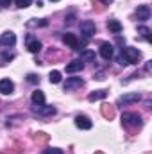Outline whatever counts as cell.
<instances>
[{"label":"cell","instance_id":"6da1fadb","mask_svg":"<svg viewBox=\"0 0 152 154\" xmlns=\"http://www.w3.org/2000/svg\"><path fill=\"white\" fill-rule=\"evenodd\" d=\"M140 57H141V52L138 48H132V47L122 48V61L125 65H134V63L140 61Z\"/></svg>","mask_w":152,"mask_h":154},{"label":"cell","instance_id":"7a4b0ae2","mask_svg":"<svg viewBox=\"0 0 152 154\" xmlns=\"http://www.w3.org/2000/svg\"><path fill=\"white\" fill-rule=\"evenodd\" d=\"M122 124L127 127H141V116L138 113H123L122 115Z\"/></svg>","mask_w":152,"mask_h":154},{"label":"cell","instance_id":"3957f363","mask_svg":"<svg viewBox=\"0 0 152 154\" xmlns=\"http://www.w3.org/2000/svg\"><path fill=\"white\" fill-rule=\"evenodd\" d=\"M95 31H97V27H95V23L91 22V20H84V22H81V32L84 34V38H91L93 34H95Z\"/></svg>","mask_w":152,"mask_h":154},{"label":"cell","instance_id":"277c9868","mask_svg":"<svg viewBox=\"0 0 152 154\" xmlns=\"http://www.w3.org/2000/svg\"><path fill=\"white\" fill-rule=\"evenodd\" d=\"M25 41H27V48H29V52L36 54V52H39V50H41V41H39L36 36H32V34H27Z\"/></svg>","mask_w":152,"mask_h":154},{"label":"cell","instance_id":"5b68a950","mask_svg":"<svg viewBox=\"0 0 152 154\" xmlns=\"http://www.w3.org/2000/svg\"><path fill=\"white\" fill-rule=\"evenodd\" d=\"M63 41H65L70 48H74V50H79V48L82 47V43L79 41V38H77L75 34H72V32H66V34L63 36Z\"/></svg>","mask_w":152,"mask_h":154},{"label":"cell","instance_id":"8992f818","mask_svg":"<svg viewBox=\"0 0 152 154\" xmlns=\"http://www.w3.org/2000/svg\"><path fill=\"white\" fill-rule=\"evenodd\" d=\"M82 86V79L81 77H68L66 82H65V91H72L75 88H81Z\"/></svg>","mask_w":152,"mask_h":154},{"label":"cell","instance_id":"52a82bcc","mask_svg":"<svg viewBox=\"0 0 152 154\" xmlns=\"http://www.w3.org/2000/svg\"><path fill=\"white\" fill-rule=\"evenodd\" d=\"M14 91V84H13V81H9V79H2L0 81V93L2 95H11Z\"/></svg>","mask_w":152,"mask_h":154},{"label":"cell","instance_id":"ba28073f","mask_svg":"<svg viewBox=\"0 0 152 154\" xmlns=\"http://www.w3.org/2000/svg\"><path fill=\"white\" fill-rule=\"evenodd\" d=\"M75 125L77 127H79V129H84V131H88V129H91V127H93V124H91V120H90V118H88V116H77L75 118Z\"/></svg>","mask_w":152,"mask_h":154},{"label":"cell","instance_id":"9c48e42d","mask_svg":"<svg viewBox=\"0 0 152 154\" xmlns=\"http://www.w3.org/2000/svg\"><path fill=\"white\" fill-rule=\"evenodd\" d=\"M136 16H138L140 22L149 20V18H150V7H149V5H140L138 11H136Z\"/></svg>","mask_w":152,"mask_h":154},{"label":"cell","instance_id":"30bf717a","mask_svg":"<svg viewBox=\"0 0 152 154\" xmlns=\"http://www.w3.org/2000/svg\"><path fill=\"white\" fill-rule=\"evenodd\" d=\"M99 52H100V56L104 59H111L113 57V45L111 43H102L100 48H99Z\"/></svg>","mask_w":152,"mask_h":154},{"label":"cell","instance_id":"8fae6325","mask_svg":"<svg viewBox=\"0 0 152 154\" xmlns=\"http://www.w3.org/2000/svg\"><path fill=\"white\" fill-rule=\"evenodd\" d=\"M100 113H102V116L106 120H113L114 118V106H111V104H102L100 106Z\"/></svg>","mask_w":152,"mask_h":154},{"label":"cell","instance_id":"7c38bea8","mask_svg":"<svg viewBox=\"0 0 152 154\" xmlns=\"http://www.w3.org/2000/svg\"><path fill=\"white\" fill-rule=\"evenodd\" d=\"M108 97V91L106 90H95V91H91L90 95H88V100L90 102H97V100H102V99H106Z\"/></svg>","mask_w":152,"mask_h":154},{"label":"cell","instance_id":"4fadbf2b","mask_svg":"<svg viewBox=\"0 0 152 154\" xmlns=\"http://www.w3.org/2000/svg\"><path fill=\"white\" fill-rule=\"evenodd\" d=\"M0 43H2V45H7V47H9V45L13 47V45L16 43V36H14V32H11V31L4 32L2 38H0Z\"/></svg>","mask_w":152,"mask_h":154},{"label":"cell","instance_id":"5bb4252c","mask_svg":"<svg viewBox=\"0 0 152 154\" xmlns=\"http://www.w3.org/2000/svg\"><path fill=\"white\" fill-rule=\"evenodd\" d=\"M140 99H141L140 93H125V95L120 97V102H123V104H132V102H138Z\"/></svg>","mask_w":152,"mask_h":154},{"label":"cell","instance_id":"9a60e30c","mask_svg":"<svg viewBox=\"0 0 152 154\" xmlns=\"http://www.w3.org/2000/svg\"><path fill=\"white\" fill-rule=\"evenodd\" d=\"M82 68H84V63H82L81 59H75V61H72V63H68V65H66V72H68V74L81 72Z\"/></svg>","mask_w":152,"mask_h":154},{"label":"cell","instance_id":"2e32d148","mask_svg":"<svg viewBox=\"0 0 152 154\" xmlns=\"http://www.w3.org/2000/svg\"><path fill=\"white\" fill-rule=\"evenodd\" d=\"M32 102L34 104H38V106H43L45 104V93L41 91V90H36V91H32Z\"/></svg>","mask_w":152,"mask_h":154},{"label":"cell","instance_id":"e0dca14e","mask_svg":"<svg viewBox=\"0 0 152 154\" xmlns=\"http://www.w3.org/2000/svg\"><path fill=\"white\" fill-rule=\"evenodd\" d=\"M108 29L113 32V34H120L122 32V23L118 20H109L108 22Z\"/></svg>","mask_w":152,"mask_h":154},{"label":"cell","instance_id":"ac0fdd59","mask_svg":"<svg viewBox=\"0 0 152 154\" xmlns=\"http://www.w3.org/2000/svg\"><path fill=\"white\" fill-rule=\"evenodd\" d=\"M138 34H141V38L145 41H152V36H150V29L145 27V25H140L138 27Z\"/></svg>","mask_w":152,"mask_h":154},{"label":"cell","instance_id":"d6986e66","mask_svg":"<svg viewBox=\"0 0 152 154\" xmlns=\"http://www.w3.org/2000/svg\"><path fill=\"white\" fill-rule=\"evenodd\" d=\"M38 113L39 115H43V116L54 115V113H56V108H54V106H43V108H39L38 109Z\"/></svg>","mask_w":152,"mask_h":154},{"label":"cell","instance_id":"ffe728a7","mask_svg":"<svg viewBox=\"0 0 152 154\" xmlns=\"http://www.w3.org/2000/svg\"><path fill=\"white\" fill-rule=\"evenodd\" d=\"M95 59V52L93 50H82L81 52V61H93Z\"/></svg>","mask_w":152,"mask_h":154},{"label":"cell","instance_id":"44dd1931","mask_svg":"<svg viewBox=\"0 0 152 154\" xmlns=\"http://www.w3.org/2000/svg\"><path fill=\"white\" fill-rule=\"evenodd\" d=\"M34 140H36L38 143H47V142L50 140V136H48L47 133H43V131H39V133H36V136H34Z\"/></svg>","mask_w":152,"mask_h":154},{"label":"cell","instance_id":"7402d4cb","mask_svg":"<svg viewBox=\"0 0 152 154\" xmlns=\"http://www.w3.org/2000/svg\"><path fill=\"white\" fill-rule=\"evenodd\" d=\"M48 77H50V82H52V84H57V82H61V72H57V70H52Z\"/></svg>","mask_w":152,"mask_h":154},{"label":"cell","instance_id":"603a6c76","mask_svg":"<svg viewBox=\"0 0 152 154\" xmlns=\"http://www.w3.org/2000/svg\"><path fill=\"white\" fill-rule=\"evenodd\" d=\"M43 154H65L63 152V149H57V147H48V149H45Z\"/></svg>","mask_w":152,"mask_h":154},{"label":"cell","instance_id":"cb8c5ba5","mask_svg":"<svg viewBox=\"0 0 152 154\" xmlns=\"http://www.w3.org/2000/svg\"><path fill=\"white\" fill-rule=\"evenodd\" d=\"M14 2H16V5L22 7V9H25V7H29V5L32 4V0H14Z\"/></svg>","mask_w":152,"mask_h":154},{"label":"cell","instance_id":"d4e9b609","mask_svg":"<svg viewBox=\"0 0 152 154\" xmlns=\"http://www.w3.org/2000/svg\"><path fill=\"white\" fill-rule=\"evenodd\" d=\"M27 81L32 82V84H36V82H39V77L36 75V74H29V75H27Z\"/></svg>","mask_w":152,"mask_h":154},{"label":"cell","instance_id":"484cf974","mask_svg":"<svg viewBox=\"0 0 152 154\" xmlns=\"http://www.w3.org/2000/svg\"><path fill=\"white\" fill-rule=\"evenodd\" d=\"M74 20H75V16H74V14H70V16H66V20H65V22H66L68 25H72V23H74Z\"/></svg>","mask_w":152,"mask_h":154},{"label":"cell","instance_id":"4316f807","mask_svg":"<svg viewBox=\"0 0 152 154\" xmlns=\"http://www.w3.org/2000/svg\"><path fill=\"white\" fill-rule=\"evenodd\" d=\"M0 5L2 7H9L11 5V0H0Z\"/></svg>","mask_w":152,"mask_h":154},{"label":"cell","instance_id":"83f0119b","mask_svg":"<svg viewBox=\"0 0 152 154\" xmlns=\"http://www.w3.org/2000/svg\"><path fill=\"white\" fill-rule=\"evenodd\" d=\"M13 57H14V54H7V52L4 54V59H5V61H11Z\"/></svg>","mask_w":152,"mask_h":154},{"label":"cell","instance_id":"f1b7e54d","mask_svg":"<svg viewBox=\"0 0 152 154\" xmlns=\"http://www.w3.org/2000/svg\"><path fill=\"white\" fill-rule=\"evenodd\" d=\"M31 25H36V22H31ZM38 25H43V27H45L47 22H45V20H43V22H38Z\"/></svg>","mask_w":152,"mask_h":154},{"label":"cell","instance_id":"f546056e","mask_svg":"<svg viewBox=\"0 0 152 154\" xmlns=\"http://www.w3.org/2000/svg\"><path fill=\"white\" fill-rule=\"evenodd\" d=\"M95 79H99V81H102V79H104V74H102V72H99V74L95 75Z\"/></svg>","mask_w":152,"mask_h":154},{"label":"cell","instance_id":"4dcf8cb0","mask_svg":"<svg viewBox=\"0 0 152 154\" xmlns=\"http://www.w3.org/2000/svg\"><path fill=\"white\" fill-rule=\"evenodd\" d=\"M150 63H152V61H149V63L145 65V70H147V72H150Z\"/></svg>","mask_w":152,"mask_h":154},{"label":"cell","instance_id":"1f68e13d","mask_svg":"<svg viewBox=\"0 0 152 154\" xmlns=\"http://www.w3.org/2000/svg\"><path fill=\"white\" fill-rule=\"evenodd\" d=\"M102 2H104V4H111L113 0H102Z\"/></svg>","mask_w":152,"mask_h":154},{"label":"cell","instance_id":"d6a6232c","mask_svg":"<svg viewBox=\"0 0 152 154\" xmlns=\"http://www.w3.org/2000/svg\"><path fill=\"white\" fill-rule=\"evenodd\" d=\"M95 154H104V152H102V151H97V152H95Z\"/></svg>","mask_w":152,"mask_h":154},{"label":"cell","instance_id":"836d02e7","mask_svg":"<svg viewBox=\"0 0 152 154\" xmlns=\"http://www.w3.org/2000/svg\"><path fill=\"white\" fill-rule=\"evenodd\" d=\"M52 2H57V0H52Z\"/></svg>","mask_w":152,"mask_h":154},{"label":"cell","instance_id":"e575fe53","mask_svg":"<svg viewBox=\"0 0 152 154\" xmlns=\"http://www.w3.org/2000/svg\"><path fill=\"white\" fill-rule=\"evenodd\" d=\"M0 154H2V152H0Z\"/></svg>","mask_w":152,"mask_h":154}]
</instances>
